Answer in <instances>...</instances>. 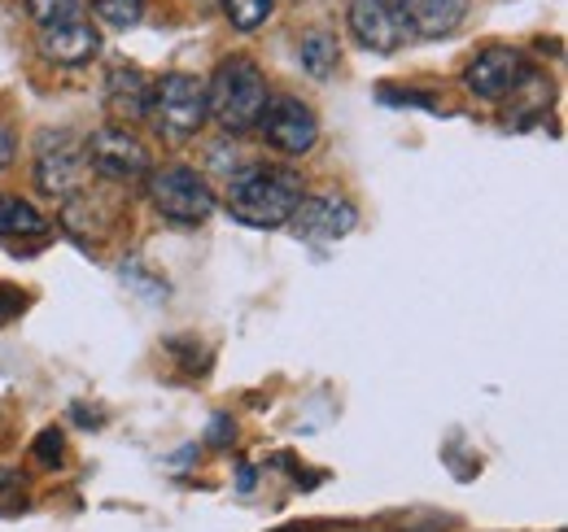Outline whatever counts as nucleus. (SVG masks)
Wrapping results in <instances>:
<instances>
[{
    "label": "nucleus",
    "instance_id": "1",
    "mask_svg": "<svg viewBox=\"0 0 568 532\" xmlns=\"http://www.w3.org/2000/svg\"><path fill=\"white\" fill-rule=\"evenodd\" d=\"M297 201H302V180L284 166L254 162V166L232 171L227 180V209L245 227H267V232L288 227V214L297 209Z\"/></svg>",
    "mask_w": 568,
    "mask_h": 532
},
{
    "label": "nucleus",
    "instance_id": "15",
    "mask_svg": "<svg viewBox=\"0 0 568 532\" xmlns=\"http://www.w3.org/2000/svg\"><path fill=\"white\" fill-rule=\"evenodd\" d=\"M49 236V218L22 197H0V241H40Z\"/></svg>",
    "mask_w": 568,
    "mask_h": 532
},
{
    "label": "nucleus",
    "instance_id": "21",
    "mask_svg": "<svg viewBox=\"0 0 568 532\" xmlns=\"http://www.w3.org/2000/svg\"><path fill=\"white\" fill-rule=\"evenodd\" d=\"M232 437H236V423H232L227 415H214V419H211V432H206V441H211V446H227Z\"/></svg>",
    "mask_w": 568,
    "mask_h": 532
},
{
    "label": "nucleus",
    "instance_id": "10",
    "mask_svg": "<svg viewBox=\"0 0 568 532\" xmlns=\"http://www.w3.org/2000/svg\"><path fill=\"white\" fill-rule=\"evenodd\" d=\"M358 223L355 205L342 197H302L297 209L288 214V227L297 241H315V245H333L342 236H351Z\"/></svg>",
    "mask_w": 568,
    "mask_h": 532
},
{
    "label": "nucleus",
    "instance_id": "14",
    "mask_svg": "<svg viewBox=\"0 0 568 532\" xmlns=\"http://www.w3.org/2000/svg\"><path fill=\"white\" fill-rule=\"evenodd\" d=\"M297 62H302V70L311 79L328 83L337 74V66H342V49H337V40L328 31H302L297 35Z\"/></svg>",
    "mask_w": 568,
    "mask_h": 532
},
{
    "label": "nucleus",
    "instance_id": "11",
    "mask_svg": "<svg viewBox=\"0 0 568 532\" xmlns=\"http://www.w3.org/2000/svg\"><path fill=\"white\" fill-rule=\"evenodd\" d=\"M101 53V35L92 22H62V27H44L40 31V58L53 62V66H83Z\"/></svg>",
    "mask_w": 568,
    "mask_h": 532
},
{
    "label": "nucleus",
    "instance_id": "25",
    "mask_svg": "<svg viewBox=\"0 0 568 532\" xmlns=\"http://www.w3.org/2000/svg\"><path fill=\"white\" fill-rule=\"evenodd\" d=\"M284 532H297V529H284Z\"/></svg>",
    "mask_w": 568,
    "mask_h": 532
},
{
    "label": "nucleus",
    "instance_id": "2",
    "mask_svg": "<svg viewBox=\"0 0 568 532\" xmlns=\"http://www.w3.org/2000/svg\"><path fill=\"white\" fill-rule=\"evenodd\" d=\"M267 74L250 58H223L206 83V114L223 132H250L258 127L267 110Z\"/></svg>",
    "mask_w": 568,
    "mask_h": 532
},
{
    "label": "nucleus",
    "instance_id": "3",
    "mask_svg": "<svg viewBox=\"0 0 568 532\" xmlns=\"http://www.w3.org/2000/svg\"><path fill=\"white\" fill-rule=\"evenodd\" d=\"M149 201L162 218L180 223V227H197L214 214V193L211 184L193 171V166H162L149 171Z\"/></svg>",
    "mask_w": 568,
    "mask_h": 532
},
{
    "label": "nucleus",
    "instance_id": "17",
    "mask_svg": "<svg viewBox=\"0 0 568 532\" xmlns=\"http://www.w3.org/2000/svg\"><path fill=\"white\" fill-rule=\"evenodd\" d=\"M92 13L114 27V31H128L144 18V0H92Z\"/></svg>",
    "mask_w": 568,
    "mask_h": 532
},
{
    "label": "nucleus",
    "instance_id": "12",
    "mask_svg": "<svg viewBox=\"0 0 568 532\" xmlns=\"http://www.w3.org/2000/svg\"><path fill=\"white\" fill-rule=\"evenodd\" d=\"M153 105V79L136 66H114L105 79V110L114 123H141Z\"/></svg>",
    "mask_w": 568,
    "mask_h": 532
},
{
    "label": "nucleus",
    "instance_id": "23",
    "mask_svg": "<svg viewBox=\"0 0 568 532\" xmlns=\"http://www.w3.org/2000/svg\"><path fill=\"white\" fill-rule=\"evenodd\" d=\"M13 157H18V135L0 123V171H9V166H13Z\"/></svg>",
    "mask_w": 568,
    "mask_h": 532
},
{
    "label": "nucleus",
    "instance_id": "16",
    "mask_svg": "<svg viewBox=\"0 0 568 532\" xmlns=\"http://www.w3.org/2000/svg\"><path fill=\"white\" fill-rule=\"evenodd\" d=\"M219 4H223V18L236 31H258L276 9V0H219Z\"/></svg>",
    "mask_w": 568,
    "mask_h": 532
},
{
    "label": "nucleus",
    "instance_id": "6",
    "mask_svg": "<svg viewBox=\"0 0 568 532\" xmlns=\"http://www.w3.org/2000/svg\"><path fill=\"white\" fill-rule=\"evenodd\" d=\"M83 157H88V171H97L101 180H114V184H132V180H144L153 171L149 149L128 127L92 132L83 140Z\"/></svg>",
    "mask_w": 568,
    "mask_h": 532
},
{
    "label": "nucleus",
    "instance_id": "13",
    "mask_svg": "<svg viewBox=\"0 0 568 532\" xmlns=\"http://www.w3.org/2000/svg\"><path fill=\"white\" fill-rule=\"evenodd\" d=\"M398 13L407 22V35L442 40V35H450V31L464 27L468 0H398Z\"/></svg>",
    "mask_w": 568,
    "mask_h": 532
},
{
    "label": "nucleus",
    "instance_id": "5",
    "mask_svg": "<svg viewBox=\"0 0 568 532\" xmlns=\"http://www.w3.org/2000/svg\"><path fill=\"white\" fill-rule=\"evenodd\" d=\"M149 114L158 119V127L171 135V140H189L206 127V83L193 79V74H162L153 83V105Z\"/></svg>",
    "mask_w": 568,
    "mask_h": 532
},
{
    "label": "nucleus",
    "instance_id": "4",
    "mask_svg": "<svg viewBox=\"0 0 568 532\" xmlns=\"http://www.w3.org/2000/svg\"><path fill=\"white\" fill-rule=\"evenodd\" d=\"M88 157L74 132H40L36 140V188L44 197L71 201L88 188Z\"/></svg>",
    "mask_w": 568,
    "mask_h": 532
},
{
    "label": "nucleus",
    "instance_id": "9",
    "mask_svg": "<svg viewBox=\"0 0 568 532\" xmlns=\"http://www.w3.org/2000/svg\"><path fill=\"white\" fill-rule=\"evenodd\" d=\"M351 35L367 53H398L412 35H407V22L398 13V0H351Z\"/></svg>",
    "mask_w": 568,
    "mask_h": 532
},
{
    "label": "nucleus",
    "instance_id": "8",
    "mask_svg": "<svg viewBox=\"0 0 568 532\" xmlns=\"http://www.w3.org/2000/svg\"><path fill=\"white\" fill-rule=\"evenodd\" d=\"M258 127L267 135V144H272L276 153H284V157H306V153L315 149V140H320V119H315V110H311L306 101H297V96L267 101Z\"/></svg>",
    "mask_w": 568,
    "mask_h": 532
},
{
    "label": "nucleus",
    "instance_id": "22",
    "mask_svg": "<svg viewBox=\"0 0 568 532\" xmlns=\"http://www.w3.org/2000/svg\"><path fill=\"white\" fill-rule=\"evenodd\" d=\"M381 101H394V105H425V110L437 105V101L425 96V92H381Z\"/></svg>",
    "mask_w": 568,
    "mask_h": 532
},
{
    "label": "nucleus",
    "instance_id": "7",
    "mask_svg": "<svg viewBox=\"0 0 568 532\" xmlns=\"http://www.w3.org/2000/svg\"><path fill=\"white\" fill-rule=\"evenodd\" d=\"M529 74H538V70L529 66V58L520 53V49H486V53H477L468 70H464V88L477 96V101H507Z\"/></svg>",
    "mask_w": 568,
    "mask_h": 532
},
{
    "label": "nucleus",
    "instance_id": "24",
    "mask_svg": "<svg viewBox=\"0 0 568 532\" xmlns=\"http://www.w3.org/2000/svg\"><path fill=\"white\" fill-rule=\"evenodd\" d=\"M13 484H22V475L18 471H0V489H13Z\"/></svg>",
    "mask_w": 568,
    "mask_h": 532
},
{
    "label": "nucleus",
    "instance_id": "19",
    "mask_svg": "<svg viewBox=\"0 0 568 532\" xmlns=\"http://www.w3.org/2000/svg\"><path fill=\"white\" fill-rule=\"evenodd\" d=\"M31 454H36V463H40V467H62V454H67V441H62V432H58V428H44V432L36 437Z\"/></svg>",
    "mask_w": 568,
    "mask_h": 532
},
{
    "label": "nucleus",
    "instance_id": "20",
    "mask_svg": "<svg viewBox=\"0 0 568 532\" xmlns=\"http://www.w3.org/2000/svg\"><path fill=\"white\" fill-rule=\"evenodd\" d=\"M18 310H27V297L13 284H0V324H9Z\"/></svg>",
    "mask_w": 568,
    "mask_h": 532
},
{
    "label": "nucleus",
    "instance_id": "18",
    "mask_svg": "<svg viewBox=\"0 0 568 532\" xmlns=\"http://www.w3.org/2000/svg\"><path fill=\"white\" fill-rule=\"evenodd\" d=\"M74 9H79V0H27V18L44 31V27H62V22H71Z\"/></svg>",
    "mask_w": 568,
    "mask_h": 532
}]
</instances>
